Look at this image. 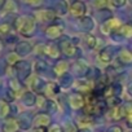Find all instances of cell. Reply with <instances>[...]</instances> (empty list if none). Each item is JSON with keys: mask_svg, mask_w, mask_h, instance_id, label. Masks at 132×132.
Instances as JSON below:
<instances>
[{"mask_svg": "<svg viewBox=\"0 0 132 132\" xmlns=\"http://www.w3.org/2000/svg\"><path fill=\"white\" fill-rule=\"evenodd\" d=\"M12 25H13V30H16L23 38H32L38 30V21L35 16H30V14H22L16 17Z\"/></svg>", "mask_w": 132, "mask_h": 132, "instance_id": "obj_1", "label": "cell"}, {"mask_svg": "<svg viewBox=\"0 0 132 132\" xmlns=\"http://www.w3.org/2000/svg\"><path fill=\"white\" fill-rule=\"evenodd\" d=\"M58 47H60V51L61 53L68 57V58H73L77 56L78 53V45H77V42L73 40V38H69L66 35H62L60 39H58Z\"/></svg>", "mask_w": 132, "mask_h": 132, "instance_id": "obj_2", "label": "cell"}, {"mask_svg": "<svg viewBox=\"0 0 132 132\" xmlns=\"http://www.w3.org/2000/svg\"><path fill=\"white\" fill-rule=\"evenodd\" d=\"M14 74H16V78L22 82V83H26L29 80V78L32 75L34 70H32V65L26 61V60H20L14 66Z\"/></svg>", "mask_w": 132, "mask_h": 132, "instance_id": "obj_3", "label": "cell"}, {"mask_svg": "<svg viewBox=\"0 0 132 132\" xmlns=\"http://www.w3.org/2000/svg\"><path fill=\"white\" fill-rule=\"evenodd\" d=\"M63 31H65L63 23L54 21V22L49 23V25L44 29V35H45V38H47L49 42H54V40H58V39L63 35Z\"/></svg>", "mask_w": 132, "mask_h": 132, "instance_id": "obj_4", "label": "cell"}, {"mask_svg": "<svg viewBox=\"0 0 132 132\" xmlns=\"http://www.w3.org/2000/svg\"><path fill=\"white\" fill-rule=\"evenodd\" d=\"M70 68L73 70V75H75L77 78H87L91 73V66L83 58L75 60L70 65Z\"/></svg>", "mask_w": 132, "mask_h": 132, "instance_id": "obj_5", "label": "cell"}, {"mask_svg": "<svg viewBox=\"0 0 132 132\" xmlns=\"http://www.w3.org/2000/svg\"><path fill=\"white\" fill-rule=\"evenodd\" d=\"M68 104L73 110H82L86 106V96L78 91H73L68 96Z\"/></svg>", "mask_w": 132, "mask_h": 132, "instance_id": "obj_6", "label": "cell"}, {"mask_svg": "<svg viewBox=\"0 0 132 132\" xmlns=\"http://www.w3.org/2000/svg\"><path fill=\"white\" fill-rule=\"evenodd\" d=\"M26 83L29 84V89L32 91L34 93H36V95H42L43 91H44V87L47 84L45 79L40 75H36V74H32Z\"/></svg>", "mask_w": 132, "mask_h": 132, "instance_id": "obj_7", "label": "cell"}, {"mask_svg": "<svg viewBox=\"0 0 132 132\" xmlns=\"http://www.w3.org/2000/svg\"><path fill=\"white\" fill-rule=\"evenodd\" d=\"M115 57V48L110 47V45H106L104 48H101L98 51V54H97V58L100 61V63H102L104 66H109Z\"/></svg>", "mask_w": 132, "mask_h": 132, "instance_id": "obj_8", "label": "cell"}, {"mask_svg": "<svg viewBox=\"0 0 132 132\" xmlns=\"http://www.w3.org/2000/svg\"><path fill=\"white\" fill-rule=\"evenodd\" d=\"M8 91L16 97V100L17 98H21L22 97V95L25 93V87H23V83L22 82H20L16 77H12V78H9L8 79Z\"/></svg>", "mask_w": 132, "mask_h": 132, "instance_id": "obj_9", "label": "cell"}, {"mask_svg": "<svg viewBox=\"0 0 132 132\" xmlns=\"http://www.w3.org/2000/svg\"><path fill=\"white\" fill-rule=\"evenodd\" d=\"M57 13L51 9V8H45V9H40L35 13V18L39 22H44V23H52L54 21H57Z\"/></svg>", "mask_w": 132, "mask_h": 132, "instance_id": "obj_10", "label": "cell"}, {"mask_svg": "<svg viewBox=\"0 0 132 132\" xmlns=\"http://www.w3.org/2000/svg\"><path fill=\"white\" fill-rule=\"evenodd\" d=\"M69 13L75 17V18H80L83 16H87V5L84 2L80 0H74L69 7Z\"/></svg>", "mask_w": 132, "mask_h": 132, "instance_id": "obj_11", "label": "cell"}, {"mask_svg": "<svg viewBox=\"0 0 132 132\" xmlns=\"http://www.w3.org/2000/svg\"><path fill=\"white\" fill-rule=\"evenodd\" d=\"M61 51H60V47L58 44H56L54 42H48L45 43L44 45V57L49 58V60H53V61H57L61 58Z\"/></svg>", "mask_w": 132, "mask_h": 132, "instance_id": "obj_12", "label": "cell"}, {"mask_svg": "<svg viewBox=\"0 0 132 132\" xmlns=\"http://www.w3.org/2000/svg\"><path fill=\"white\" fill-rule=\"evenodd\" d=\"M74 87L78 92L84 95V93H89L95 89V82L91 79H87V78H79L78 80H75Z\"/></svg>", "mask_w": 132, "mask_h": 132, "instance_id": "obj_13", "label": "cell"}, {"mask_svg": "<svg viewBox=\"0 0 132 132\" xmlns=\"http://www.w3.org/2000/svg\"><path fill=\"white\" fill-rule=\"evenodd\" d=\"M14 52L21 58H23V57H27L29 54H31L34 52V45L30 42H27V40H20L14 45Z\"/></svg>", "mask_w": 132, "mask_h": 132, "instance_id": "obj_14", "label": "cell"}, {"mask_svg": "<svg viewBox=\"0 0 132 132\" xmlns=\"http://www.w3.org/2000/svg\"><path fill=\"white\" fill-rule=\"evenodd\" d=\"M78 26H79L80 31H83L84 34H91L96 27V22L92 17L83 16V17L78 18Z\"/></svg>", "mask_w": 132, "mask_h": 132, "instance_id": "obj_15", "label": "cell"}, {"mask_svg": "<svg viewBox=\"0 0 132 132\" xmlns=\"http://www.w3.org/2000/svg\"><path fill=\"white\" fill-rule=\"evenodd\" d=\"M120 26H122L120 21L118 18L113 17V18H110V20H108V21H105V22L101 23V32L104 35H110L111 32L117 31Z\"/></svg>", "mask_w": 132, "mask_h": 132, "instance_id": "obj_16", "label": "cell"}, {"mask_svg": "<svg viewBox=\"0 0 132 132\" xmlns=\"http://www.w3.org/2000/svg\"><path fill=\"white\" fill-rule=\"evenodd\" d=\"M52 124V118L48 113L40 111L32 118V127H49Z\"/></svg>", "mask_w": 132, "mask_h": 132, "instance_id": "obj_17", "label": "cell"}, {"mask_svg": "<svg viewBox=\"0 0 132 132\" xmlns=\"http://www.w3.org/2000/svg\"><path fill=\"white\" fill-rule=\"evenodd\" d=\"M51 9H53L57 16H65V14H68L69 13V4L66 0H51Z\"/></svg>", "mask_w": 132, "mask_h": 132, "instance_id": "obj_18", "label": "cell"}, {"mask_svg": "<svg viewBox=\"0 0 132 132\" xmlns=\"http://www.w3.org/2000/svg\"><path fill=\"white\" fill-rule=\"evenodd\" d=\"M18 131H20V124L16 117L11 115L7 119H4L2 124V132H18Z\"/></svg>", "mask_w": 132, "mask_h": 132, "instance_id": "obj_19", "label": "cell"}, {"mask_svg": "<svg viewBox=\"0 0 132 132\" xmlns=\"http://www.w3.org/2000/svg\"><path fill=\"white\" fill-rule=\"evenodd\" d=\"M61 87L58 86L57 82H47L45 87H44V91H43V95L47 97V98H54L56 96L60 95L61 92Z\"/></svg>", "mask_w": 132, "mask_h": 132, "instance_id": "obj_20", "label": "cell"}, {"mask_svg": "<svg viewBox=\"0 0 132 132\" xmlns=\"http://www.w3.org/2000/svg\"><path fill=\"white\" fill-rule=\"evenodd\" d=\"M32 70L36 75H40V77H44L48 71H49V63L43 60V58H38L34 61L32 63Z\"/></svg>", "mask_w": 132, "mask_h": 132, "instance_id": "obj_21", "label": "cell"}, {"mask_svg": "<svg viewBox=\"0 0 132 132\" xmlns=\"http://www.w3.org/2000/svg\"><path fill=\"white\" fill-rule=\"evenodd\" d=\"M52 69H53V70H52L53 74L58 78V77H61V75H63V74H66V73H69L70 63L66 61V60H57Z\"/></svg>", "mask_w": 132, "mask_h": 132, "instance_id": "obj_22", "label": "cell"}, {"mask_svg": "<svg viewBox=\"0 0 132 132\" xmlns=\"http://www.w3.org/2000/svg\"><path fill=\"white\" fill-rule=\"evenodd\" d=\"M58 86L61 87L62 91H68L70 88L74 87V83H75V79H74V75H71L70 73H66L61 77H58Z\"/></svg>", "mask_w": 132, "mask_h": 132, "instance_id": "obj_23", "label": "cell"}, {"mask_svg": "<svg viewBox=\"0 0 132 132\" xmlns=\"http://www.w3.org/2000/svg\"><path fill=\"white\" fill-rule=\"evenodd\" d=\"M32 118L29 113H21L18 115V124H20V129L21 131H29L32 128Z\"/></svg>", "mask_w": 132, "mask_h": 132, "instance_id": "obj_24", "label": "cell"}, {"mask_svg": "<svg viewBox=\"0 0 132 132\" xmlns=\"http://www.w3.org/2000/svg\"><path fill=\"white\" fill-rule=\"evenodd\" d=\"M36 97H38L36 93H34L32 91L27 89V91H25V93L22 95L21 102H22V105L26 106V108H35V106H36Z\"/></svg>", "mask_w": 132, "mask_h": 132, "instance_id": "obj_25", "label": "cell"}, {"mask_svg": "<svg viewBox=\"0 0 132 132\" xmlns=\"http://www.w3.org/2000/svg\"><path fill=\"white\" fill-rule=\"evenodd\" d=\"M117 58H118V61H119L122 65H124V66L132 65V51L128 49V48H120V49L118 51Z\"/></svg>", "mask_w": 132, "mask_h": 132, "instance_id": "obj_26", "label": "cell"}, {"mask_svg": "<svg viewBox=\"0 0 132 132\" xmlns=\"http://www.w3.org/2000/svg\"><path fill=\"white\" fill-rule=\"evenodd\" d=\"M83 42H84V45L89 51H96L97 47H98V38H96L92 32L91 34H84Z\"/></svg>", "mask_w": 132, "mask_h": 132, "instance_id": "obj_27", "label": "cell"}, {"mask_svg": "<svg viewBox=\"0 0 132 132\" xmlns=\"http://www.w3.org/2000/svg\"><path fill=\"white\" fill-rule=\"evenodd\" d=\"M17 11H18V5H17V3L14 2V0H5L2 9H0L2 14H13Z\"/></svg>", "mask_w": 132, "mask_h": 132, "instance_id": "obj_28", "label": "cell"}, {"mask_svg": "<svg viewBox=\"0 0 132 132\" xmlns=\"http://www.w3.org/2000/svg\"><path fill=\"white\" fill-rule=\"evenodd\" d=\"M8 117H11V102L0 98V119H7Z\"/></svg>", "mask_w": 132, "mask_h": 132, "instance_id": "obj_29", "label": "cell"}, {"mask_svg": "<svg viewBox=\"0 0 132 132\" xmlns=\"http://www.w3.org/2000/svg\"><path fill=\"white\" fill-rule=\"evenodd\" d=\"M13 31V25L8 21L0 22V39H5L7 36H9Z\"/></svg>", "mask_w": 132, "mask_h": 132, "instance_id": "obj_30", "label": "cell"}, {"mask_svg": "<svg viewBox=\"0 0 132 132\" xmlns=\"http://www.w3.org/2000/svg\"><path fill=\"white\" fill-rule=\"evenodd\" d=\"M117 31L119 32V35L123 39H131L132 38V25L131 23H123Z\"/></svg>", "mask_w": 132, "mask_h": 132, "instance_id": "obj_31", "label": "cell"}, {"mask_svg": "<svg viewBox=\"0 0 132 132\" xmlns=\"http://www.w3.org/2000/svg\"><path fill=\"white\" fill-rule=\"evenodd\" d=\"M62 131L63 132H79V126L74 120H65L62 123Z\"/></svg>", "mask_w": 132, "mask_h": 132, "instance_id": "obj_32", "label": "cell"}, {"mask_svg": "<svg viewBox=\"0 0 132 132\" xmlns=\"http://www.w3.org/2000/svg\"><path fill=\"white\" fill-rule=\"evenodd\" d=\"M21 60V57L14 52V51H12V52H9L8 54H7V57H5V61H7V63L9 65V66H14L18 61Z\"/></svg>", "mask_w": 132, "mask_h": 132, "instance_id": "obj_33", "label": "cell"}, {"mask_svg": "<svg viewBox=\"0 0 132 132\" xmlns=\"http://www.w3.org/2000/svg\"><path fill=\"white\" fill-rule=\"evenodd\" d=\"M45 110L51 114H54L58 111V102L54 100V98H48V102H47V108Z\"/></svg>", "mask_w": 132, "mask_h": 132, "instance_id": "obj_34", "label": "cell"}, {"mask_svg": "<svg viewBox=\"0 0 132 132\" xmlns=\"http://www.w3.org/2000/svg\"><path fill=\"white\" fill-rule=\"evenodd\" d=\"M92 5L96 9H104L110 5V0H92Z\"/></svg>", "mask_w": 132, "mask_h": 132, "instance_id": "obj_35", "label": "cell"}, {"mask_svg": "<svg viewBox=\"0 0 132 132\" xmlns=\"http://www.w3.org/2000/svg\"><path fill=\"white\" fill-rule=\"evenodd\" d=\"M47 102H48V98L42 93V95H38V97H36V108H39V109H44L45 110V108H47Z\"/></svg>", "mask_w": 132, "mask_h": 132, "instance_id": "obj_36", "label": "cell"}, {"mask_svg": "<svg viewBox=\"0 0 132 132\" xmlns=\"http://www.w3.org/2000/svg\"><path fill=\"white\" fill-rule=\"evenodd\" d=\"M91 120H92V119H91V117L84 114V117L79 119V126H80L82 128H88V127H91V124H92V122H91Z\"/></svg>", "mask_w": 132, "mask_h": 132, "instance_id": "obj_37", "label": "cell"}, {"mask_svg": "<svg viewBox=\"0 0 132 132\" xmlns=\"http://www.w3.org/2000/svg\"><path fill=\"white\" fill-rule=\"evenodd\" d=\"M44 45L45 43H38L36 45H34V53L39 57H44Z\"/></svg>", "mask_w": 132, "mask_h": 132, "instance_id": "obj_38", "label": "cell"}, {"mask_svg": "<svg viewBox=\"0 0 132 132\" xmlns=\"http://www.w3.org/2000/svg\"><path fill=\"white\" fill-rule=\"evenodd\" d=\"M23 2L31 8H39V7L43 5L44 0H23Z\"/></svg>", "mask_w": 132, "mask_h": 132, "instance_id": "obj_39", "label": "cell"}, {"mask_svg": "<svg viewBox=\"0 0 132 132\" xmlns=\"http://www.w3.org/2000/svg\"><path fill=\"white\" fill-rule=\"evenodd\" d=\"M113 84V89H114V95L117 96V97H120V95H122V89H123V87H122V84L119 83V82H114V83H111Z\"/></svg>", "mask_w": 132, "mask_h": 132, "instance_id": "obj_40", "label": "cell"}, {"mask_svg": "<svg viewBox=\"0 0 132 132\" xmlns=\"http://www.w3.org/2000/svg\"><path fill=\"white\" fill-rule=\"evenodd\" d=\"M128 0H110V5L114 8H122L127 4Z\"/></svg>", "mask_w": 132, "mask_h": 132, "instance_id": "obj_41", "label": "cell"}, {"mask_svg": "<svg viewBox=\"0 0 132 132\" xmlns=\"http://www.w3.org/2000/svg\"><path fill=\"white\" fill-rule=\"evenodd\" d=\"M48 132H63L62 131V126L58 124V123H52L48 127Z\"/></svg>", "mask_w": 132, "mask_h": 132, "instance_id": "obj_42", "label": "cell"}, {"mask_svg": "<svg viewBox=\"0 0 132 132\" xmlns=\"http://www.w3.org/2000/svg\"><path fill=\"white\" fill-rule=\"evenodd\" d=\"M4 42H5L7 44H14V45H16L20 40H18V38H17L16 35H12V34H11L9 36H7V38L4 39Z\"/></svg>", "mask_w": 132, "mask_h": 132, "instance_id": "obj_43", "label": "cell"}, {"mask_svg": "<svg viewBox=\"0 0 132 132\" xmlns=\"http://www.w3.org/2000/svg\"><path fill=\"white\" fill-rule=\"evenodd\" d=\"M108 132H123V128L119 124H113V126L109 127Z\"/></svg>", "mask_w": 132, "mask_h": 132, "instance_id": "obj_44", "label": "cell"}, {"mask_svg": "<svg viewBox=\"0 0 132 132\" xmlns=\"http://www.w3.org/2000/svg\"><path fill=\"white\" fill-rule=\"evenodd\" d=\"M31 132H48V127H32Z\"/></svg>", "mask_w": 132, "mask_h": 132, "instance_id": "obj_45", "label": "cell"}, {"mask_svg": "<svg viewBox=\"0 0 132 132\" xmlns=\"http://www.w3.org/2000/svg\"><path fill=\"white\" fill-rule=\"evenodd\" d=\"M126 124L129 127V128H132V113H129L128 115H126Z\"/></svg>", "mask_w": 132, "mask_h": 132, "instance_id": "obj_46", "label": "cell"}, {"mask_svg": "<svg viewBox=\"0 0 132 132\" xmlns=\"http://www.w3.org/2000/svg\"><path fill=\"white\" fill-rule=\"evenodd\" d=\"M126 91H127V93L132 97V82H128V83H127V86H126Z\"/></svg>", "mask_w": 132, "mask_h": 132, "instance_id": "obj_47", "label": "cell"}, {"mask_svg": "<svg viewBox=\"0 0 132 132\" xmlns=\"http://www.w3.org/2000/svg\"><path fill=\"white\" fill-rule=\"evenodd\" d=\"M3 48H4V44H3V42H2V39H0V53H2V51H3Z\"/></svg>", "mask_w": 132, "mask_h": 132, "instance_id": "obj_48", "label": "cell"}, {"mask_svg": "<svg viewBox=\"0 0 132 132\" xmlns=\"http://www.w3.org/2000/svg\"><path fill=\"white\" fill-rule=\"evenodd\" d=\"M128 2H129V3H131V4H132V0H128Z\"/></svg>", "mask_w": 132, "mask_h": 132, "instance_id": "obj_49", "label": "cell"}, {"mask_svg": "<svg viewBox=\"0 0 132 132\" xmlns=\"http://www.w3.org/2000/svg\"><path fill=\"white\" fill-rule=\"evenodd\" d=\"M18 132H25V131H21V129H20V131H18Z\"/></svg>", "mask_w": 132, "mask_h": 132, "instance_id": "obj_50", "label": "cell"}, {"mask_svg": "<svg viewBox=\"0 0 132 132\" xmlns=\"http://www.w3.org/2000/svg\"><path fill=\"white\" fill-rule=\"evenodd\" d=\"M80 2H86V0H80Z\"/></svg>", "mask_w": 132, "mask_h": 132, "instance_id": "obj_51", "label": "cell"}, {"mask_svg": "<svg viewBox=\"0 0 132 132\" xmlns=\"http://www.w3.org/2000/svg\"><path fill=\"white\" fill-rule=\"evenodd\" d=\"M131 48H132V45H131ZM131 51H132V49H131Z\"/></svg>", "mask_w": 132, "mask_h": 132, "instance_id": "obj_52", "label": "cell"}, {"mask_svg": "<svg viewBox=\"0 0 132 132\" xmlns=\"http://www.w3.org/2000/svg\"><path fill=\"white\" fill-rule=\"evenodd\" d=\"M129 132H132V131H129Z\"/></svg>", "mask_w": 132, "mask_h": 132, "instance_id": "obj_53", "label": "cell"}, {"mask_svg": "<svg viewBox=\"0 0 132 132\" xmlns=\"http://www.w3.org/2000/svg\"><path fill=\"white\" fill-rule=\"evenodd\" d=\"M106 132H108V131H106Z\"/></svg>", "mask_w": 132, "mask_h": 132, "instance_id": "obj_54", "label": "cell"}]
</instances>
